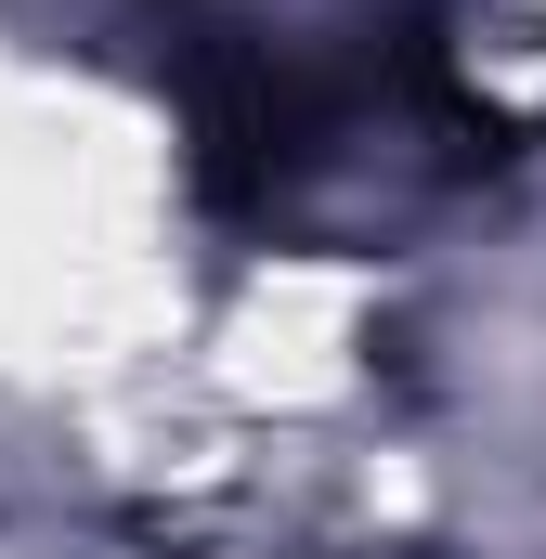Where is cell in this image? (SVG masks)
Segmentation results:
<instances>
[{"label":"cell","mask_w":546,"mask_h":559,"mask_svg":"<svg viewBox=\"0 0 546 559\" xmlns=\"http://www.w3.org/2000/svg\"><path fill=\"white\" fill-rule=\"evenodd\" d=\"M169 66H182V118H195V182H209V209H248L273 182V156H286V79H273L261 52L209 39V26H182Z\"/></svg>","instance_id":"1"}]
</instances>
